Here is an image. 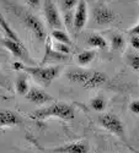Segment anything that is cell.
Masks as SVG:
<instances>
[{
  "instance_id": "cell-1",
  "label": "cell",
  "mask_w": 139,
  "mask_h": 153,
  "mask_svg": "<svg viewBox=\"0 0 139 153\" xmlns=\"http://www.w3.org/2000/svg\"><path fill=\"white\" fill-rule=\"evenodd\" d=\"M12 69L31 75L32 77L44 86H49L62 72L60 65H50V66H36V65H25L22 62H14Z\"/></svg>"
},
{
  "instance_id": "cell-2",
  "label": "cell",
  "mask_w": 139,
  "mask_h": 153,
  "mask_svg": "<svg viewBox=\"0 0 139 153\" xmlns=\"http://www.w3.org/2000/svg\"><path fill=\"white\" fill-rule=\"evenodd\" d=\"M75 111L71 105L64 102H56L48 107L37 109L30 114V118L33 120H46L49 118H58L62 120H73Z\"/></svg>"
},
{
  "instance_id": "cell-3",
  "label": "cell",
  "mask_w": 139,
  "mask_h": 153,
  "mask_svg": "<svg viewBox=\"0 0 139 153\" xmlns=\"http://www.w3.org/2000/svg\"><path fill=\"white\" fill-rule=\"evenodd\" d=\"M11 11L20 19L22 25L33 34V37L38 42H44L47 39L46 28L43 26L42 21L36 15L31 14V12L23 10L21 7H16L15 5H11Z\"/></svg>"
},
{
  "instance_id": "cell-4",
  "label": "cell",
  "mask_w": 139,
  "mask_h": 153,
  "mask_svg": "<svg viewBox=\"0 0 139 153\" xmlns=\"http://www.w3.org/2000/svg\"><path fill=\"white\" fill-rule=\"evenodd\" d=\"M98 124L101 127H104L105 130H107L108 132L113 134L115 136H117L118 138H121L123 142H125V130H124V125L122 123V120L116 115V114L112 113H105L101 114L97 119Z\"/></svg>"
},
{
  "instance_id": "cell-5",
  "label": "cell",
  "mask_w": 139,
  "mask_h": 153,
  "mask_svg": "<svg viewBox=\"0 0 139 153\" xmlns=\"http://www.w3.org/2000/svg\"><path fill=\"white\" fill-rule=\"evenodd\" d=\"M0 42H2V44L14 56L19 58L20 60H22L25 62H29L30 65H35L33 61L30 58V55H29V52L26 50V48H25V45H23L22 42H16L14 39H11V38H8V37L0 38Z\"/></svg>"
},
{
  "instance_id": "cell-6",
  "label": "cell",
  "mask_w": 139,
  "mask_h": 153,
  "mask_svg": "<svg viewBox=\"0 0 139 153\" xmlns=\"http://www.w3.org/2000/svg\"><path fill=\"white\" fill-rule=\"evenodd\" d=\"M43 12L50 28L62 30V19L53 0H43Z\"/></svg>"
},
{
  "instance_id": "cell-7",
  "label": "cell",
  "mask_w": 139,
  "mask_h": 153,
  "mask_svg": "<svg viewBox=\"0 0 139 153\" xmlns=\"http://www.w3.org/2000/svg\"><path fill=\"white\" fill-rule=\"evenodd\" d=\"M92 19H94L96 25L106 27V26H110V25H112L115 22L116 14L111 9H108L107 6L100 5L92 10Z\"/></svg>"
},
{
  "instance_id": "cell-8",
  "label": "cell",
  "mask_w": 139,
  "mask_h": 153,
  "mask_svg": "<svg viewBox=\"0 0 139 153\" xmlns=\"http://www.w3.org/2000/svg\"><path fill=\"white\" fill-rule=\"evenodd\" d=\"M90 147L86 141H74L68 142L63 146H58L50 149L53 153H89Z\"/></svg>"
},
{
  "instance_id": "cell-9",
  "label": "cell",
  "mask_w": 139,
  "mask_h": 153,
  "mask_svg": "<svg viewBox=\"0 0 139 153\" xmlns=\"http://www.w3.org/2000/svg\"><path fill=\"white\" fill-rule=\"evenodd\" d=\"M87 22V4L85 0H79L74 11V31L80 32Z\"/></svg>"
},
{
  "instance_id": "cell-10",
  "label": "cell",
  "mask_w": 139,
  "mask_h": 153,
  "mask_svg": "<svg viewBox=\"0 0 139 153\" xmlns=\"http://www.w3.org/2000/svg\"><path fill=\"white\" fill-rule=\"evenodd\" d=\"M25 97H26L29 102L37 105H42V104L49 103V102H53L52 96H49L46 91H43L42 88H38V87H31Z\"/></svg>"
},
{
  "instance_id": "cell-11",
  "label": "cell",
  "mask_w": 139,
  "mask_h": 153,
  "mask_svg": "<svg viewBox=\"0 0 139 153\" xmlns=\"http://www.w3.org/2000/svg\"><path fill=\"white\" fill-rule=\"evenodd\" d=\"M21 124L19 114L9 109H0V127H11Z\"/></svg>"
},
{
  "instance_id": "cell-12",
  "label": "cell",
  "mask_w": 139,
  "mask_h": 153,
  "mask_svg": "<svg viewBox=\"0 0 139 153\" xmlns=\"http://www.w3.org/2000/svg\"><path fill=\"white\" fill-rule=\"evenodd\" d=\"M90 75H91V71L84 70V69H70L65 74L67 79L70 82L77 83V85H83V86H85L86 82L89 81Z\"/></svg>"
},
{
  "instance_id": "cell-13",
  "label": "cell",
  "mask_w": 139,
  "mask_h": 153,
  "mask_svg": "<svg viewBox=\"0 0 139 153\" xmlns=\"http://www.w3.org/2000/svg\"><path fill=\"white\" fill-rule=\"evenodd\" d=\"M108 77L105 72H101V71H91L90 75V79L89 81L86 82V85L84 86V88L86 90H92V88H97L101 87L102 85H105L107 82Z\"/></svg>"
},
{
  "instance_id": "cell-14",
  "label": "cell",
  "mask_w": 139,
  "mask_h": 153,
  "mask_svg": "<svg viewBox=\"0 0 139 153\" xmlns=\"http://www.w3.org/2000/svg\"><path fill=\"white\" fill-rule=\"evenodd\" d=\"M68 59V55L60 54L52 48V42H50V38L46 39V55L43 59V62L48 61V60H58V61H64Z\"/></svg>"
},
{
  "instance_id": "cell-15",
  "label": "cell",
  "mask_w": 139,
  "mask_h": 153,
  "mask_svg": "<svg viewBox=\"0 0 139 153\" xmlns=\"http://www.w3.org/2000/svg\"><path fill=\"white\" fill-rule=\"evenodd\" d=\"M86 44L91 47L92 49H107V42L106 39L102 37V36H100V34H91L86 38Z\"/></svg>"
},
{
  "instance_id": "cell-16",
  "label": "cell",
  "mask_w": 139,
  "mask_h": 153,
  "mask_svg": "<svg viewBox=\"0 0 139 153\" xmlns=\"http://www.w3.org/2000/svg\"><path fill=\"white\" fill-rule=\"evenodd\" d=\"M15 87H16V92L20 96H26L29 90H30V86H29V81H27V76L25 74H20L16 79L15 82Z\"/></svg>"
},
{
  "instance_id": "cell-17",
  "label": "cell",
  "mask_w": 139,
  "mask_h": 153,
  "mask_svg": "<svg viewBox=\"0 0 139 153\" xmlns=\"http://www.w3.org/2000/svg\"><path fill=\"white\" fill-rule=\"evenodd\" d=\"M96 56V52L94 49H87V50H84V52L79 53L78 56H77V62L79 64L80 66H86L89 65L90 62H92V60L95 59Z\"/></svg>"
},
{
  "instance_id": "cell-18",
  "label": "cell",
  "mask_w": 139,
  "mask_h": 153,
  "mask_svg": "<svg viewBox=\"0 0 139 153\" xmlns=\"http://www.w3.org/2000/svg\"><path fill=\"white\" fill-rule=\"evenodd\" d=\"M0 27L3 28V31L5 32V34H6L8 38H11V39H14V41H16V42H21L20 38H19V36L16 34V32L9 26V23L6 22V20L4 19V16H3L2 14H0Z\"/></svg>"
},
{
  "instance_id": "cell-19",
  "label": "cell",
  "mask_w": 139,
  "mask_h": 153,
  "mask_svg": "<svg viewBox=\"0 0 139 153\" xmlns=\"http://www.w3.org/2000/svg\"><path fill=\"white\" fill-rule=\"evenodd\" d=\"M52 38L56 42H59L63 44H67V45L71 44V39H70L69 34L63 30H53L52 31Z\"/></svg>"
},
{
  "instance_id": "cell-20",
  "label": "cell",
  "mask_w": 139,
  "mask_h": 153,
  "mask_svg": "<svg viewBox=\"0 0 139 153\" xmlns=\"http://www.w3.org/2000/svg\"><path fill=\"white\" fill-rule=\"evenodd\" d=\"M90 107L97 113H102L106 108V99L102 96H97L90 100Z\"/></svg>"
},
{
  "instance_id": "cell-21",
  "label": "cell",
  "mask_w": 139,
  "mask_h": 153,
  "mask_svg": "<svg viewBox=\"0 0 139 153\" xmlns=\"http://www.w3.org/2000/svg\"><path fill=\"white\" fill-rule=\"evenodd\" d=\"M125 45V41H124V38L123 36L121 34H113L111 37V48L113 50H116V52H119V50H122Z\"/></svg>"
},
{
  "instance_id": "cell-22",
  "label": "cell",
  "mask_w": 139,
  "mask_h": 153,
  "mask_svg": "<svg viewBox=\"0 0 139 153\" xmlns=\"http://www.w3.org/2000/svg\"><path fill=\"white\" fill-rule=\"evenodd\" d=\"M125 61H127L128 65L134 70L138 71L139 70V54L135 52H131L125 56Z\"/></svg>"
},
{
  "instance_id": "cell-23",
  "label": "cell",
  "mask_w": 139,
  "mask_h": 153,
  "mask_svg": "<svg viewBox=\"0 0 139 153\" xmlns=\"http://www.w3.org/2000/svg\"><path fill=\"white\" fill-rule=\"evenodd\" d=\"M63 20H64V26L68 28V31L74 30V11H64L63 12Z\"/></svg>"
},
{
  "instance_id": "cell-24",
  "label": "cell",
  "mask_w": 139,
  "mask_h": 153,
  "mask_svg": "<svg viewBox=\"0 0 139 153\" xmlns=\"http://www.w3.org/2000/svg\"><path fill=\"white\" fill-rule=\"evenodd\" d=\"M60 1V6L63 9V12L64 11H73L75 7H77L79 0H59Z\"/></svg>"
},
{
  "instance_id": "cell-25",
  "label": "cell",
  "mask_w": 139,
  "mask_h": 153,
  "mask_svg": "<svg viewBox=\"0 0 139 153\" xmlns=\"http://www.w3.org/2000/svg\"><path fill=\"white\" fill-rule=\"evenodd\" d=\"M52 48L56 50V52H58V53H60V54H64V55H68V54L70 53L69 45L63 44V43H59V42L52 43Z\"/></svg>"
},
{
  "instance_id": "cell-26",
  "label": "cell",
  "mask_w": 139,
  "mask_h": 153,
  "mask_svg": "<svg viewBox=\"0 0 139 153\" xmlns=\"http://www.w3.org/2000/svg\"><path fill=\"white\" fill-rule=\"evenodd\" d=\"M129 110L135 114V115H139V99H135V100H132L131 104H129Z\"/></svg>"
},
{
  "instance_id": "cell-27",
  "label": "cell",
  "mask_w": 139,
  "mask_h": 153,
  "mask_svg": "<svg viewBox=\"0 0 139 153\" xmlns=\"http://www.w3.org/2000/svg\"><path fill=\"white\" fill-rule=\"evenodd\" d=\"M129 42L134 50H139V36H132Z\"/></svg>"
},
{
  "instance_id": "cell-28",
  "label": "cell",
  "mask_w": 139,
  "mask_h": 153,
  "mask_svg": "<svg viewBox=\"0 0 139 153\" xmlns=\"http://www.w3.org/2000/svg\"><path fill=\"white\" fill-rule=\"evenodd\" d=\"M129 33L132 36H139V23H137L135 26H133L131 30H129Z\"/></svg>"
},
{
  "instance_id": "cell-29",
  "label": "cell",
  "mask_w": 139,
  "mask_h": 153,
  "mask_svg": "<svg viewBox=\"0 0 139 153\" xmlns=\"http://www.w3.org/2000/svg\"><path fill=\"white\" fill-rule=\"evenodd\" d=\"M26 3L33 7H38L41 5V0H26Z\"/></svg>"
},
{
  "instance_id": "cell-30",
  "label": "cell",
  "mask_w": 139,
  "mask_h": 153,
  "mask_svg": "<svg viewBox=\"0 0 139 153\" xmlns=\"http://www.w3.org/2000/svg\"><path fill=\"white\" fill-rule=\"evenodd\" d=\"M0 85H3V79H2V74H0Z\"/></svg>"
}]
</instances>
